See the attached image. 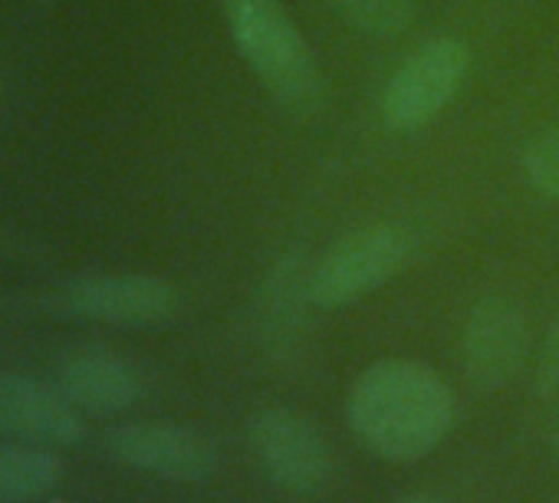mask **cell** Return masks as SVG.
Returning a JSON list of instances; mask_svg holds the SVG:
<instances>
[{
    "mask_svg": "<svg viewBox=\"0 0 559 503\" xmlns=\"http://www.w3.org/2000/svg\"><path fill=\"white\" fill-rule=\"evenodd\" d=\"M454 392L412 359H379L353 385L346 418L359 444L389 460L415 464L428 457L454 428Z\"/></svg>",
    "mask_w": 559,
    "mask_h": 503,
    "instance_id": "cell-1",
    "label": "cell"
},
{
    "mask_svg": "<svg viewBox=\"0 0 559 503\" xmlns=\"http://www.w3.org/2000/svg\"><path fill=\"white\" fill-rule=\"evenodd\" d=\"M234 50L294 119H310L326 103V80L307 37L280 0H221Z\"/></svg>",
    "mask_w": 559,
    "mask_h": 503,
    "instance_id": "cell-2",
    "label": "cell"
},
{
    "mask_svg": "<svg viewBox=\"0 0 559 503\" xmlns=\"http://www.w3.org/2000/svg\"><path fill=\"white\" fill-rule=\"evenodd\" d=\"M415 254V237L402 224H366L336 240L313 267V300L320 310H343L389 280H395Z\"/></svg>",
    "mask_w": 559,
    "mask_h": 503,
    "instance_id": "cell-3",
    "label": "cell"
},
{
    "mask_svg": "<svg viewBox=\"0 0 559 503\" xmlns=\"http://www.w3.org/2000/svg\"><path fill=\"white\" fill-rule=\"evenodd\" d=\"M250 451L263 477L290 496H317L333 480V451L323 431L287 405H266L250 418Z\"/></svg>",
    "mask_w": 559,
    "mask_h": 503,
    "instance_id": "cell-4",
    "label": "cell"
},
{
    "mask_svg": "<svg viewBox=\"0 0 559 503\" xmlns=\"http://www.w3.org/2000/svg\"><path fill=\"white\" fill-rule=\"evenodd\" d=\"M471 50L457 37H435L421 44L385 83L382 122L395 135L428 125L467 83Z\"/></svg>",
    "mask_w": 559,
    "mask_h": 503,
    "instance_id": "cell-5",
    "label": "cell"
},
{
    "mask_svg": "<svg viewBox=\"0 0 559 503\" xmlns=\"http://www.w3.org/2000/svg\"><path fill=\"white\" fill-rule=\"evenodd\" d=\"M67 313L122 330H148L178 316L181 294L152 274H90L63 287Z\"/></svg>",
    "mask_w": 559,
    "mask_h": 503,
    "instance_id": "cell-6",
    "label": "cell"
},
{
    "mask_svg": "<svg viewBox=\"0 0 559 503\" xmlns=\"http://www.w3.org/2000/svg\"><path fill=\"white\" fill-rule=\"evenodd\" d=\"M313 267L317 264H310L304 250H287L263 274L253 326L263 356H270L276 366H294L304 356L310 307H317Z\"/></svg>",
    "mask_w": 559,
    "mask_h": 503,
    "instance_id": "cell-7",
    "label": "cell"
},
{
    "mask_svg": "<svg viewBox=\"0 0 559 503\" xmlns=\"http://www.w3.org/2000/svg\"><path fill=\"white\" fill-rule=\"evenodd\" d=\"M526 349V316L513 300L484 297L471 307L461 333V362L471 388L484 395L507 388L523 369Z\"/></svg>",
    "mask_w": 559,
    "mask_h": 503,
    "instance_id": "cell-8",
    "label": "cell"
},
{
    "mask_svg": "<svg viewBox=\"0 0 559 503\" xmlns=\"http://www.w3.org/2000/svg\"><path fill=\"white\" fill-rule=\"evenodd\" d=\"M109 454L142 474L198 483L217 467V447L188 424L178 421H132L109 434Z\"/></svg>",
    "mask_w": 559,
    "mask_h": 503,
    "instance_id": "cell-9",
    "label": "cell"
},
{
    "mask_svg": "<svg viewBox=\"0 0 559 503\" xmlns=\"http://www.w3.org/2000/svg\"><path fill=\"white\" fill-rule=\"evenodd\" d=\"M0 434L40 447H70L86 434L83 411L63 388L34 375H0Z\"/></svg>",
    "mask_w": 559,
    "mask_h": 503,
    "instance_id": "cell-10",
    "label": "cell"
},
{
    "mask_svg": "<svg viewBox=\"0 0 559 503\" xmlns=\"http://www.w3.org/2000/svg\"><path fill=\"white\" fill-rule=\"evenodd\" d=\"M57 385L80 411L116 415L142 398V372L119 352L93 346L76 349L57 369Z\"/></svg>",
    "mask_w": 559,
    "mask_h": 503,
    "instance_id": "cell-11",
    "label": "cell"
},
{
    "mask_svg": "<svg viewBox=\"0 0 559 503\" xmlns=\"http://www.w3.org/2000/svg\"><path fill=\"white\" fill-rule=\"evenodd\" d=\"M63 480V464L50 447L0 441V503L44 500Z\"/></svg>",
    "mask_w": 559,
    "mask_h": 503,
    "instance_id": "cell-12",
    "label": "cell"
},
{
    "mask_svg": "<svg viewBox=\"0 0 559 503\" xmlns=\"http://www.w3.org/2000/svg\"><path fill=\"white\" fill-rule=\"evenodd\" d=\"M359 34L376 40L402 37L415 24V0H326Z\"/></svg>",
    "mask_w": 559,
    "mask_h": 503,
    "instance_id": "cell-13",
    "label": "cell"
},
{
    "mask_svg": "<svg viewBox=\"0 0 559 503\" xmlns=\"http://www.w3.org/2000/svg\"><path fill=\"white\" fill-rule=\"evenodd\" d=\"M523 178L530 184V191L546 201V204H559V125L539 132L526 152H523Z\"/></svg>",
    "mask_w": 559,
    "mask_h": 503,
    "instance_id": "cell-14",
    "label": "cell"
},
{
    "mask_svg": "<svg viewBox=\"0 0 559 503\" xmlns=\"http://www.w3.org/2000/svg\"><path fill=\"white\" fill-rule=\"evenodd\" d=\"M533 388L536 395H556L559 392V313L552 316L539 352H536V366H533Z\"/></svg>",
    "mask_w": 559,
    "mask_h": 503,
    "instance_id": "cell-15",
    "label": "cell"
},
{
    "mask_svg": "<svg viewBox=\"0 0 559 503\" xmlns=\"http://www.w3.org/2000/svg\"><path fill=\"white\" fill-rule=\"evenodd\" d=\"M549 451H552V457L559 460V405H556L552 421H549Z\"/></svg>",
    "mask_w": 559,
    "mask_h": 503,
    "instance_id": "cell-16",
    "label": "cell"
},
{
    "mask_svg": "<svg viewBox=\"0 0 559 503\" xmlns=\"http://www.w3.org/2000/svg\"><path fill=\"white\" fill-rule=\"evenodd\" d=\"M395 503H441V500L431 496V493H408V496H402V500H395Z\"/></svg>",
    "mask_w": 559,
    "mask_h": 503,
    "instance_id": "cell-17",
    "label": "cell"
}]
</instances>
